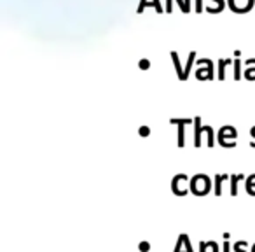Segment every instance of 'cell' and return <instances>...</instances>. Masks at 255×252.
I'll list each match as a JSON object with an SVG mask.
<instances>
[{
	"mask_svg": "<svg viewBox=\"0 0 255 252\" xmlns=\"http://www.w3.org/2000/svg\"><path fill=\"white\" fill-rule=\"evenodd\" d=\"M220 179H222V177H217V188H215V195H220Z\"/></svg>",
	"mask_w": 255,
	"mask_h": 252,
	"instance_id": "1",
	"label": "cell"
},
{
	"mask_svg": "<svg viewBox=\"0 0 255 252\" xmlns=\"http://www.w3.org/2000/svg\"><path fill=\"white\" fill-rule=\"evenodd\" d=\"M229 251V244H224V252H227Z\"/></svg>",
	"mask_w": 255,
	"mask_h": 252,
	"instance_id": "2",
	"label": "cell"
}]
</instances>
